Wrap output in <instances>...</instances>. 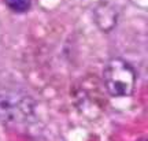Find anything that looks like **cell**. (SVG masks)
Instances as JSON below:
<instances>
[{"label": "cell", "instance_id": "cell-1", "mask_svg": "<svg viewBox=\"0 0 148 141\" xmlns=\"http://www.w3.org/2000/svg\"><path fill=\"white\" fill-rule=\"evenodd\" d=\"M103 79L108 93L114 97L130 96L136 86V71L126 60L121 57H112L107 62Z\"/></svg>", "mask_w": 148, "mask_h": 141}, {"label": "cell", "instance_id": "cell-3", "mask_svg": "<svg viewBox=\"0 0 148 141\" xmlns=\"http://www.w3.org/2000/svg\"><path fill=\"white\" fill-rule=\"evenodd\" d=\"M103 18H104V19H108V23H110L112 27L115 26L116 15H115V12H114L112 8H108L107 5H103V10L97 8V10H96V22L103 19Z\"/></svg>", "mask_w": 148, "mask_h": 141}, {"label": "cell", "instance_id": "cell-2", "mask_svg": "<svg viewBox=\"0 0 148 141\" xmlns=\"http://www.w3.org/2000/svg\"><path fill=\"white\" fill-rule=\"evenodd\" d=\"M34 103L21 90L0 92V120L4 123H21L33 114Z\"/></svg>", "mask_w": 148, "mask_h": 141}, {"label": "cell", "instance_id": "cell-4", "mask_svg": "<svg viewBox=\"0 0 148 141\" xmlns=\"http://www.w3.org/2000/svg\"><path fill=\"white\" fill-rule=\"evenodd\" d=\"M5 4L14 12H26L30 8V0H5Z\"/></svg>", "mask_w": 148, "mask_h": 141}]
</instances>
